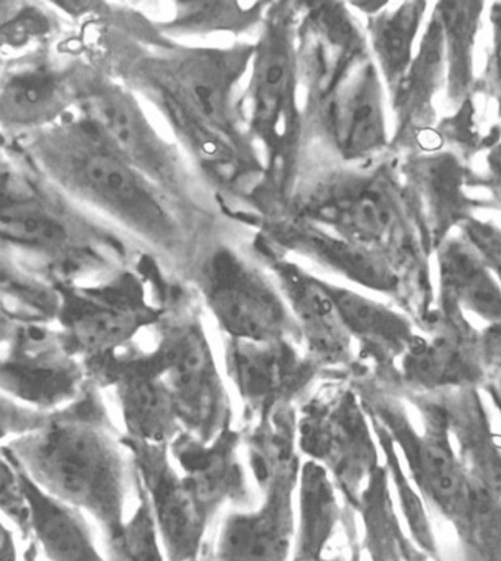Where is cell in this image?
Instances as JSON below:
<instances>
[{
    "instance_id": "obj_15",
    "label": "cell",
    "mask_w": 501,
    "mask_h": 561,
    "mask_svg": "<svg viewBox=\"0 0 501 561\" xmlns=\"http://www.w3.org/2000/svg\"><path fill=\"white\" fill-rule=\"evenodd\" d=\"M271 272L295 318L306 355L328 377L349 373L356 365L353 339L322 279L284 259L272 262Z\"/></svg>"
},
{
    "instance_id": "obj_26",
    "label": "cell",
    "mask_w": 501,
    "mask_h": 561,
    "mask_svg": "<svg viewBox=\"0 0 501 561\" xmlns=\"http://www.w3.org/2000/svg\"><path fill=\"white\" fill-rule=\"evenodd\" d=\"M301 244H305L299 248L301 252L362 287L386 295L399 291V275L377 250L319 231H306Z\"/></svg>"
},
{
    "instance_id": "obj_29",
    "label": "cell",
    "mask_w": 501,
    "mask_h": 561,
    "mask_svg": "<svg viewBox=\"0 0 501 561\" xmlns=\"http://www.w3.org/2000/svg\"><path fill=\"white\" fill-rule=\"evenodd\" d=\"M387 466L375 473L362 494L360 513L365 525L364 547L371 561H408L412 541L406 538L392 507Z\"/></svg>"
},
{
    "instance_id": "obj_19",
    "label": "cell",
    "mask_w": 501,
    "mask_h": 561,
    "mask_svg": "<svg viewBox=\"0 0 501 561\" xmlns=\"http://www.w3.org/2000/svg\"><path fill=\"white\" fill-rule=\"evenodd\" d=\"M428 396L442 410L469 478L501 497V437L492 430L479 388Z\"/></svg>"
},
{
    "instance_id": "obj_11",
    "label": "cell",
    "mask_w": 501,
    "mask_h": 561,
    "mask_svg": "<svg viewBox=\"0 0 501 561\" xmlns=\"http://www.w3.org/2000/svg\"><path fill=\"white\" fill-rule=\"evenodd\" d=\"M84 365L90 382L114 391L125 437L171 446L184 433L170 388L150 350L129 345Z\"/></svg>"
},
{
    "instance_id": "obj_18",
    "label": "cell",
    "mask_w": 501,
    "mask_h": 561,
    "mask_svg": "<svg viewBox=\"0 0 501 561\" xmlns=\"http://www.w3.org/2000/svg\"><path fill=\"white\" fill-rule=\"evenodd\" d=\"M246 56L236 51H190L170 69L166 96L203 124L230 136L232 89Z\"/></svg>"
},
{
    "instance_id": "obj_4",
    "label": "cell",
    "mask_w": 501,
    "mask_h": 561,
    "mask_svg": "<svg viewBox=\"0 0 501 561\" xmlns=\"http://www.w3.org/2000/svg\"><path fill=\"white\" fill-rule=\"evenodd\" d=\"M368 374L369 369H354L348 374V379L369 417L382 424L395 439L423 502L455 524L468 504L470 478L453 448L442 410L423 392H408L401 397L421 413L423 430L418 431L400 403V397L379 386Z\"/></svg>"
},
{
    "instance_id": "obj_24",
    "label": "cell",
    "mask_w": 501,
    "mask_h": 561,
    "mask_svg": "<svg viewBox=\"0 0 501 561\" xmlns=\"http://www.w3.org/2000/svg\"><path fill=\"white\" fill-rule=\"evenodd\" d=\"M71 92L62 77L49 67L34 65L11 72L3 81V124L14 128H41L64 114Z\"/></svg>"
},
{
    "instance_id": "obj_22",
    "label": "cell",
    "mask_w": 501,
    "mask_h": 561,
    "mask_svg": "<svg viewBox=\"0 0 501 561\" xmlns=\"http://www.w3.org/2000/svg\"><path fill=\"white\" fill-rule=\"evenodd\" d=\"M21 477L32 506L33 539L45 551L47 560L110 561L98 550L83 512L52 497L27 474L21 472Z\"/></svg>"
},
{
    "instance_id": "obj_5",
    "label": "cell",
    "mask_w": 501,
    "mask_h": 561,
    "mask_svg": "<svg viewBox=\"0 0 501 561\" xmlns=\"http://www.w3.org/2000/svg\"><path fill=\"white\" fill-rule=\"evenodd\" d=\"M373 421L348 375L323 379L297 408V447L301 457L322 466L345 506L360 507L371 479L383 468Z\"/></svg>"
},
{
    "instance_id": "obj_37",
    "label": "cell",
    "mask_w": 501,
    "mask_h": 561,
    "mask_svg": "<svg viewBox=\"0 0 501 561\" xmlns=\"http://www.w3.org/2000/svg\"><path fill=\"white\" fill-rule=\"evenodd\" d=\"M50 412H43L21 404L19 401L2 396V437L3 443L36 433L46 424Z\"/></svg>"
},
{
    "instance_id": "obj_45",
    "label": "cell",
    "mask_w": 501,
    "mask_h": 561,
    "mask_svg": "<svg viewBox=\"0 0 501 561\" xmlns=\"http://www.w3.org/2000/svg\"><path fill=\"white\" fill-rule=\"evenodd\" d=\"M500 25H501V19H500Z\"/></svg>"
},
{
    "instance_id": "obj_20",
    "label": "cell",
    "mask_w": 501,
    "mask_h": 561,
    "mask_svg": "<svg viewBox=\"0 0 501 561\" xmlns=\"http://www.w3.org/2000/svg\"><path fill=\"white\" fill-rule=\"evenodd\" d=\"M295 88V58L283 24H270L253 55L250 103L253 127L262 137L276 140L291 110Z\"/></svg>"
},
{
    "instance_id": "obj_30",
    "label": "cell",
    "mask_w": 501,
    "mask_h": 561,
    "mask_svg": "<svg viewBox=\"0 0 501 561\" xmlns=\"http://www.w3.org/2000/svg\"><path fill=\"white\" fill-rule=\"evenodd\" d=\"M465 561H501V497L470 479L465 511L455 524Z\"/></svg>"
},
{
    "instance_id": "obj_36",
    "label": "cell",
    "mask_w": 501,
    "mask_h": 561,
    "mask_svg": "<svg viewBox=\"0 0 501 561\" xmlns=\"http://www.w3.org/2000/svg\"><path fill=\"white\" fill-rule=\"evenodd\" d=\"M3 515L15 526L21 537L33 539V515L23 477L14 461L3 455L2 466V500Z\"/></svg>"
},
{
    "instance_id": "obj_9",
    "label": "cell",
    "mask_w": 501,
    "mask_h": 561,
    "mask_svg": "<svg viewBox=\"0 0 501 561\" xmlns=\"http://www.w3.org/2000/svg\"><path fill=\"white\" fill-rule=\"evenodd\" d=\"M293 340L226 339L224 369L243 408L244 426L299 408L319 379L328 378Z\"/></svg>"
},
{
    "instance_id": "obj_40",
    "label": "cell",
    "mask_w": 501,
    "mask_h": 561,
    "mask_svg": "<svg viewBox=\"0 0 501 561\" xmlns=\"http://www.w3.org/2000/svg\"><path fill=\"white\" fill-rule=\"evenodd\" d=\"M491 85L492 93L499 102V106L501 110V45L497 47L494 59H492L491 65Z\"/></svg>"
},
{
    "instance_id": "obj_33",
    "label": "cell",
    "mask_w": 501,
    "mask_h": 561,
    "mask_svg": "<svg viewBox=\"0 0 501 561\" xmlns=\"http://www.w3.org/2000/svg\"><path fill=\"white\" fill-rule=\"evenodd\" d=\"M106 547L110 561H168L152 508L140 481L136 504L129 512L123 530L118 537L107 541Z\"/></svg>"
},
{
    "instance_id": "obj_16",
    "label": "cell",
    "mask_w": 501,
    "mask_h": 561,
    "mask_svg": "<svg viewBox=\"0 0 501 561\" xmlns=\"http://www.w3.org/2000/svg\"><path fill=\"white\" fill-rule=\"evenodd\" d=\"M241 446L243 431L235 426L212 442L181 433L170 446L172 459L212 519L228 504L239 511L253 507L254 495L241 461Z\"/></svg>"
},
{
    "instance_id": "obj_2",
    "label": "cell",
    "mask_w": 501,
    "mask_h": 561,
    "mask_svg": "<svg viewBox=\"0 0 501 561\" xmlns=\"http://www.w3.org/2000/svg\"><path fill=\"white\" fill-rule=\"evenodd\" d=\"M33 153L65 192L150 244L174 248L179 226L161 188L114 152L83 118L41 134Z\"/></svg>"
},
{
    "instance_id": "obj_10",
    "label": "cell",
    "mask_w": 501,
    "mask_h": 561,
    "mask_svg": "<svg viewBox=\"0 0 501 561\" xmlns=\"http://www.w3.org/2000/svg\"><path fill=\"white\" fill-rule=\"evenodd\" d=\"M2 394L43 412L71 404L88 387L84 362L42 323L11 322L3 332Z\"/></svg>"
},
{
    "instance_id": "obj_25",
    "label": "cell",
    "mask_w": 501,
    "mask_h": 561,
    "mask_svg": "<svg viewBox=\"0 0 501 561\" xmlns=\"http://www.w3.org/2000/svg\"><path fill=\"white\" fill-rule=\"evenodd\" d=\"M335 483L327 470L305 460L297 491V529L293 559H315L323 556L337 528L345 519L337 497Z\"/></svg>"
},
{
    "instance_id": "obj_43",
    "label": "cell",
    "mask_w": 501,
    "mask_h": 561,
    "mask_svg": "<svg viewBox=\"0 0 501 561\" xmlns=\"http://www.w3.org/2000/svg\"><path fill=\"white\" fill-rule=\"evenodd\" d=\"M190 561H214V557H212L210 548H205V551H203V554L198 557L196 560H190Z\"/></svg>"
},
{
    "instance_id": "obj_13",
    "label": "cell",
    "mask_w": 501,
    "mask_h": 561,
    "mask_svg": "<svg viewBox=\"0 0 501 561\" xmlns=\"http://www.w3.org/2000/svg\"><path fill=\"white\" fill-rule=\"evenodd\" d=\"M80 107L86 123L129 165L159 188L179 185V158L132 93L111 83L90 85L80 96Z\"/></svg>"
},
{
    "instance_id": "obj_41",
    "label": "cell",
    "mask_w": 501,
    "mask_h": 561,
    "mask_svg": "<svg viewBox=\"0 0 501 561\" xmlns=\"http://www.w3.org/2000/svg\"><path fill=\"white\" fill-rule=\"evenodd\" d=\"M292 561H361V548L360 543L353 542L352 551L349 557L335 556V557H315V559H292Z\"/></svg>"
},
{
    "instance_id": "obj_38",
    "label": "cell",
    "mask_w": 501,
    "mask_h": 561,
    "mask_svg": "<svg viewBox=\"0 0 501 561\" xmlns=\"http://www.w3.org/2000/svg\"><path fill=\"white\" fill-rule=\"evenodd\" d=\"M469 236L472 237L474 243L478 244V252L490 270L496 272L501 283V232L490 227L475 226L470 228Z\"/></svg>"
},
{
    "instance_id": "obj_17",
    "label": "cell",
    "mask_w": 501,
    "mask_h": 561,
    "mask_svg": "<svg viewBox=\"0 0 501 561\" xmlns=\"http://www.w3.org/2000/svg\"><path fill=\"white\" fill-rule=\"evenodd\" d=\"M339 310L350 336L360 344L362 362L373 364L374 379L386 390L400 396V369L395 362L403 357L417 339L412 322L378 301L322 280Z\"/></svg>"
},
{
    "instance_id": "obj_1",
    "label": "cell",
    "mask_w": 501,
    "mask_h": 561,
    "mask_svg": "<svg viewBox=\"0 0 501 561\" xmlns=\"http://www.w3.org/2000/svg\"><path fill=\"white\" fill-rule=\"evenodd\" d=\"M102 391L89 382L41 430L3 443L2 451L45 493L92 516L107 542L136 504L138 479Z\"/></svg>"
},
{
    "instance_id": "obj_32",
    "label": "cell",
    "mask_w": 501,
    "mask_h": 561,
    "mask_svg": "<svg viewBox=\"0 0 501 561\" xmlns=\"http://www.w3.org/2000/svg\"><path fill=\"white\" fill-rule=\"evenodd\" d=\"M373 421V419H371ZM374 433L377 435L379 448L386 456V466L388 474L395 481L397 494L401 504V511L408 522L409 533L412 535L413 542L417 543L419 550L425 552L430 559L440 561L437 541H435L431 522L428 519L425 512V503L422 502L421 495L414 493L413 486L406 479L405 469L401 468L399 453L395 439L388 434L377 421H373Z\"/></svg>"
},
{
    "instance_id": "obj_44",
    "label": "cell",
    "mask_w": 501,
    "mask_h": 561,
    "mask_svg": "<svg viewBox=\"0 0 501 561\" xmlns=\"http://www.w3.org/2000/svg\"><path fill=\"white\" fill-rule=\"evenodd\" d=\"M496 373L500 375V379H496V381L492 382H494L497 388H499V390L501 391V364H497Z\"/></svg>"
},
{
    "instance_id": "obj_35",
    "label": "cell",
    "mask_w": 501,
    "mask_h": 561,
    "mask_svg": "<svg viewBox=\"0 0 501 561\" xmlns=\"http://www.w3.org/2000/svg\"><path fill=\"white\" fill-rule=\"evenodd\" d=\"M444 51L446 41L437 16L423 38L417 60L410 65L408 76L396 90L397 99L405 111H417V107L425 105L442 75Z\"/></svg>"
},
{
    "instance_id": "obj_23",
    "label": "cell",
    "mask_w": 501,
    "mask_h": 561,
    "mask_svg": "<svg viewBox=\"0 0 501 561\" xmlns=\"http://www.w3.org/2000/svg\"><path fill=\"white\" fill-rule=\"evenodd\" d=\"M321 215L341 239L374 250L390 239L397 224L395 202L377 181L349 185L322 207Z\"/></svg>"
},
{
    "instance_id": "obj_12",
    "label": "cell",
    "mask_w": 501,
    "mask_h": 561,
    "mask_svg": "<svg viewBox=\"0 0 501 561\" xmlns=\"http://www.w3.org/2000/svg\"><path fill=\"white\" fill-rule=\"evenodd\" d=\"M123 442L149 500L168 561L198 559L207 547L206 534L214 519L194 497L170 446L137 442L124 434Z\"/></svg>"
},
{
    "instance_id": "obj_3",
    "label": "cell",
    "mask_w": 501,
    "mask_h": 561,
    "mask_svg": "<svg viewBox=\"0 0 501 561\" xmlns=\"http://www.w3.org/2000/svg\"><path fill=\"white\" fill-rule=\"evenodd\" d=\"M241 431L259 502L248 511L228 513L212 557L214 561H292L304 466L297 447V408L280 410Z\"/></svg>"
},
{
    "instance_id": "obj_31",
    "label": "cell",
    "mask_w": 501,
    "mask_h": 561,
    "mask_svg": "<svg viewBox=\"0 0 501 561\" xmlns=\"http://www.w3.org/2000/svg\"><path fill=\"white\" fill-rule=\"evenodd\" d=\"M425 3H403L396 11L387 12L374 21L373 43L375 54L388 84L399 89L412 65L413 42Z\"/></svg>"
},
{
    "instance_id": "obj_42",
    "label": "cell",
    "mask_w": 501,
    "mask_h": 561,
    "mask_svg": "<svg viewBox=\"0 0 501 561\" xmlns=\"http://www.w3.org/2000/svg\"><path fill=\"white\" fill-rule=\"evenodd\" d=\"M36 550H37V543L33 542L32 546L29 547L27 554H25V561H37Z\"/></svg>"
},
{
    "instance_id": "obj_39",
    "label": "cell",
    "mask_w": 501,
    "mask_h": 561,
    "mask_svg": "<svg viewBox=\"0 0 501 561\" xmlns=\"http://www.w3.org/2000/svg\"><path fill=\"white\" fill-rule=\"evenodd\" d=\"M0 561H19V551L14 533L7 525L2 526V539H0Z\"/></svg>"
},
{
    "instance_id": "obj_21",
    "label": "cell",
    "mask_w": 501,
    "mask_h": 561,
    "mask_svg": "<svg viewBox=\"0 0 501 561\" xmlns=\"http://www.w3.org/2000/svg\"><path fill=\"white\" fill-rule=\"evenodd\" d=\"M440 286L444 308L466 310L501 327V288L477 250L451 241L440 253Z\"/></svg>"
},
{
    "instance_id": "obj_14",
    "label": "cell",
    "mask_w": 501,
    "mask_h": 561,
    "mask_svg": "<svg viewBox=\"0 0 501 561\" xmlns=\"http://www.w3.org/2000/svg\"><path fill=\"white\" fill-rule=\"evenodd\" d=\"M459 310L444 309L442 325L430 340L417 335L401 357V397L408 392H440L481 387L490 364L486 345L466 325Z\"/></svg>"
},
{
    "instance_id": "obj_6",
    "label": "cell",
    "mask_w": 501,
    "mask_h": 561,
    "mask_svg": "<svg viewBox=\"0 0 501 561\" xmlns=\"http://www.w3.org/2000/svg\"><path fill=\"white\" fill-rule=\"evenodd\" d=\"M149 348L170 388L184 433L212 442L235 426L232 404L205 327L193 310L163 314Z\"/></svg>"
},
{
    "instance_id": "obj_34",
    "label": "cell",
    "mask_w": 501,
    "mask_h": 561,
    "mask_svg": "<svg viewBox=\"0 0 501 561\" xmlns=\"http://www.w3.org/2000/svg\"><path fill=\"white\" fill-rule=\"evenodd\" d=\"M477 3H443L439 20L443 25L444 41L451 60V83L455 93L468 88L470 50L479 15Z\"/></svg>"
},
{
    "instance_id": "obj_8",
    "label": "cell",
    "mask_w": 501,
    "mask_h": 561,
    "mask_svg": "<svg viewBox=\"0 0 501 561\" xmlns=\"http://www.w3.org/2000/svg\"><path fill=\"white\" fill-rule=\"evenodd\" d=\"M55 287L60 296L56 319L60 339L83 362L129 347L143 330L157 328L166 314L146 300L140 284L132 278L99 287Z\"/></svg>"
},
{
    "instance_id": "obj_7",
    "label": "cell",
    "mask_w": 501,
    "mask_h": 561,
    "mask_svg": "<svg viewBox=\"0 0 501 561\" xmlns=\"http://www.w3.org/2000/svg\"><path fill=\"white\" fill-rule=\"evenodd\" d=\"M194 287L224 339L293 340L301 345L295 318L275 280L235 250L219 248L193 272Z\"/></svg>"
},
{
    "instance_id": "obj_28",
    "label": "cell",
    "mask_w": 501,
    "mask_h": 561,
    "mask_svg": "<svg viewBox=\"0 0 501 561\" xmlns=\"http://www.w3.org/2000/svg\"><path fill=\"white\" fill-rule=\"evenodd\" d=\"M0 234L15 248L46 254L67 252L71 240V231L64 219L42 203L14 194H3Z\"/></svg>"
},
{
    "instance_id": "obj_27",
    "label": "cell",
    "mask_w": 501,
    "mask_h": 561,
    "mask_svg": "<svg viewBox=\"0 0 501 561\" xmlns=\"http://www.w3.org/2000/svg\"><path fill=\"white\" fill-rule=\"evenodd\" d=\"M340 140L350 157L374 152L383 145L384 111L377 72L365 65L356 76L337 112Z\"/></svg>"
}]
</instances>
